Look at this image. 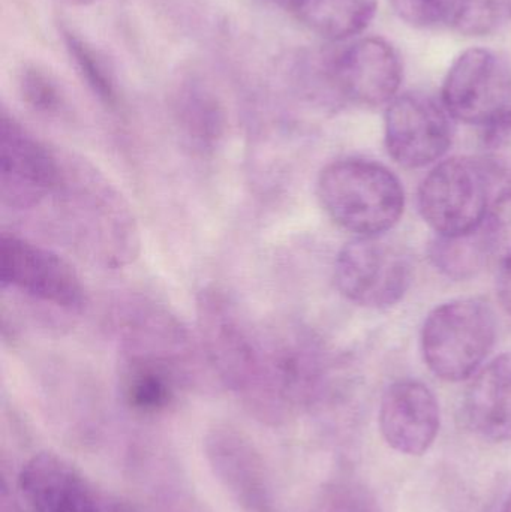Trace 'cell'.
Segmentation results:
<instances>
[{"mask_svg": "<svg viewBox=\"0 0 511 512\" xmlns=\"http://www.w3.org/2000/svg\"><path fill=\"white\" fill-rule=\"evenodd\" d=\"M177 355L144 348H123L120 393L126 406L140 415H158L176 402L180 388Z\"/></svg>", "mask_w": 511, "mask_h": 512, "instance_id": "cell-13", "label": "cell"}, {"mask_svg": "<svg viewBox=\"0 0 511 512\" xmlns=\"http://www.w3.org/2000/svg\"><path fill=\"white\" fill-rule=\"evenodd\" d=\"M441 104L459 122L488 125L510 110L509 63L489 48L462 51L444 78Z\"/></svg>", "mask_w": 511, "mask_h": 512, "instance_id": "cell-7", "label": "cell"}, {"mask_svg": "<svg viewBox=\"0 0 511 512\" xmlns=\"http://www.w3.org/2000/svg\"><path fill=\"white\" fill-rule=\"evenodd\" d=\"M483 152L489 170L511 183V108L486 125Z\"/></svg>", "mask_w": 511, "mask_h": 512, "instance_id": "cell-23", "label": "cell"}, {"mask_svg": "<svg viewBox=\"0 0 511 512\" xmlns=\"http://www.w3.org/2000/svg\"><path fill=\"white\" fill-rule=\"evenodd\" d=\"M438 27L480 38L494 33L506 11L503 0H437Z\"/></svg>", "mask_w": 511, "mask_h": 512, "instance_id": "cell-17", "label": "cell"}, {"mask_svg": "<svg viewBox=\"0 0 511 512\" xmlns=\"http://www.w3.org/2000/svg\"><path fill=\"white\" fill-rule=\"evenodd\" d=\"M404 80L401 54L387 39H354L326 65V83L333 95L363 107L389 105Z\"/></svg>", "mask_w": 511, "mask_h": 512, "instance_id": "cell-9", "label": "cell"}, {"mask_svg": "<svg viewBox=\"0 0 511 512\" xmlns=\"http://www.w3.org/2000/svg\"><path fill=\"white\" fill-rule=\"evenodd\" d=\"M20 90L23 101L36 113L54 116L65 107L62 90L56 81L41 69H24L20 78Z\"/></svg>", "mask_w": 511, "mask_h": 512, "instance_id": "cell-22", "label": "cell"}, {"mask_svg": "<svg viewBox=\"0 0 511 512\" xmlns=\"http://www.w3.org/2000/svg\"><path fill=\"white\" fill-rule=\"evenodd\" d=\"M489 182L476 159L452 158L438 164L419 188V210L443 237L479 231L488 216Z\"/></svg>", "mask_w": 511, "mask_h": 512, "instance_id": "cell-4", "label": "cell"}, {"mask_svg": "<svg viewBox=\"0 0 511 512\" xmlns=\"http://www.w3.org/2000/svg\"><path fill=\"white\" fill-rule=\"evenodd\" d=\"M411 280L410 258L380 236L357 237L336 256V288L357 306L389 309L404 298Z\"/></svg>", "mask_w": 511, "mask_h": 512, "instance_id": "cell-5", "label": "cell"}, {"mask_svg": "<svg viewBox=\"0 0 511 512\" xmlns=\"http://www.w3.org/2000/svg\"><path fill=\"white\" fill-rule=\"evenodd\" d=\"M287 9L315 35L341 42L371 26L378 0H288Z\"/></svg>", "mask_w": 511, "mask_h": 512, "instance_id": "cell-16", "label": "cell"}, {"mask_svg": "<svg viewBox=\"0 0 511 512\" xmlns=\"http://www.w3.org/2000/svg\"><path fill=\"white\" fill-rule=\"evenodd\" d=\"M183 128L195 149L201 152L215 149L222 137V114L213 99L192 95L182 111Z\"/></svg>", "mask_w": 511, "mask_h": 512, "instance_id": "cell-19", "label": "cell"}, {"mask_svg": "<svg viewBox=\"0 0 511 512\" xmlns=\"http://www.w3.org/2000/svg\"><path fill=\"white\" fill-rule=\"evenodd\" d=\"M468 426L494 442L511 441V354L501 355L474 378L465 394Z\"/></svg>", "mask_w": 511, "mask_h": 512, "instance_id": "cell-14", "label": "cell"}, {"mask_svg": "<svg viewBox=\"0 0 511 512\" xmlns=\"http://www.w3.org/2000/svg\"><path fill=\"white\" fill-rule=\"evenodd\" d=\"M321 207L342 230L357 237H378L404 215L405 194L398 177L368 159L332 162L317 183Z\"/></svg>", "mask_w": 511, "mask_h": 512, "instance_id": "cell-2", "label": "cell"}, {"mask_svg": "<svg viewBox=\"0 0 511 512\" xmlns=\"http://www.w3.org/2000/svg\"><path fill=\"white\" fill-rule=\"evenodd\" d=\"M432 264L450 279L464 280L476 276L489 258L483 234L438 236L429 246Z\"/></svg>", "mask_w": 511, "mask_h": 512, "instance_id": "cell-18", "label": "cell"}, {"mask_svg": "<svg viewBox=\"0 0 511 512\" xmlns=\"http://www.w3.org/2000/svg\"><path fill=\"white\" fill-rule=\"evenodd\" d=\"M209 456L219 477L236 495L237 501L251 511L270 512L263 463L248 441L230 430L216 432L209 441Z\"/></svg>", "mask_w": 511, "mask_h": 512, "instance_id": "cell-15", "label": "cell"}, {"mask_svg": "<svg viewBox=\"0 0 511 512\" xmlns=\"http://www.w3.org/2000/svg\"><path fill=\"white\" fill-rule=\"evenodd\" d=\"M503 512H511V495L507 499L506 505H504Z\"/></svg>", "mask_w": 511, "mask_h": 512, "instance_id": "cell-28", "label": "cell"}, {"mask_svg": "<svg viewBox=\"0 0 511 512\" xmlns=\"http://www.w3.org/2000/svg\"><path fill=\"white\" fill-rule=\"evenodd\" d=\"M498 298L501 306L511 315V267L501 268L500 277H498Z\"/></svg>", "mask_w": 511, "mask_h": 512, "instance_id": "cell-25", "label": "cell"}, {"mask_svg": "<svg viewBox=\"0 0 511 512\" xmlns=\"http://www.w3.org/2000/svg\"><path fill=\"white\" fill-rule=\"evenodd\" d=\"M0 280L3 288L59 309L78 312L86 306V289L65 259L6 231L0 237Z\"/></svg>", "mask_w": 511, "mask_h": 512, "instance_id": "cell-8", "label": "cell"}, {"mask_svg": "<svg viewBox=\"0 0 511 512\" xmlns=\"http://www.w3.org/2000/svg\"><path fill=\"white\" fill-rule=\"evenodd\" d=\"M378 421L389 447L405 456H423L440 432V405L425 384L404 379L387 388Z\"/></svg>", "mask_w": 511, "mask_h": 512, "instance_id": "cell-12", "label": "cell"}, {"mask_svg": "<svg viewBox=\"0 0 511 512\" xmlns=\"http://www.w3.org/2000/svg\"><path fill=\"white\" fill-rule=\"evenodd\" d=\"M504 3V11H506V15H509L511 18V0H503Z\"/></svg>", "mask_w": 511, "mask_h": 512, "instance_id": "cell-27", "label": "cell"}, {"mask_svg": "<svg viewBox=\"0 0 511 512\" xmlns=\"http://www.w3.org/2000/svg\"><path fill=\"white\" fill-rule=\"evenodd\" d=\"M54 200L69 234L102 261L120 265L134 258L138 237L131 212L122 198L92 167L63 158V176Z\"/></svg>", "mask_w": 511, "mask_h": 512, "instance_id": "cell-1", "label": "cell"}, {"mask_svg": "<svg viewBox=\"0 0 511 512\" xmlns=\"http://www.w3.org/2000/svg\"><path fill=\"white\" fill-rule=\"evenodd\" d=\"M485 221L482 234L489 258L501 268L511 267V189L498 197Z\"/></svg>", "mask_w": 511, "mask_h": 512, "instance_id": "cell-21", "label": "cell"}, {"mask_svg": "<svg viewBox=\"0 0 511 512\" xmlns=\"http://www.w3.org/2000/svg\"><path fill=\"white\" fill-rule=\"evenodd\" d=\"M63 176V158L36 140L14 117L0 122V200L5 209L29 212L50 201Z\"/></svg>", "mask_w": 511, "mask_h": 512, "instance_id": "cell-6", "label": "cell"}, {"mask_svg": "<svg viewBox=\"0 0 511 512\" xmlns=\"http://www.w3.org/2000/svg\"><path fill=\"white\" fill-rule=\"evenodd\" d=\"M497 322L488 304L459 298L435 307L422 328V354L438 378L459 382L470 378L491 352Z\"/></svg>", "mask_w": 511, "mask_h": 512, "instance_id": "cell-3", "label": "cell"}, {"mask_svg": "<svg viewBox=\"0 0 511 512\" xmlns=\"http://www.w3.org/2000/svg\"><path fill=\"white\" fill-rule=\"evenodd\" d=\"M450 114L425 93L398 95L387 105L384 143L396 164L422 168L434 164L452 146Z\"/></svg>", "mask_w": 511, "mask_h": 512, "instance_id": "cell-10", "label": "cell"}, {"mask_svg": "<svg viewBox=\"0 0 511 512\" xmlns=\"http://www.w3.org/2000/svg\"><path fill=\"white\" fill-rule=\"evenodd\" d=\"M399 20L416 29L438 27L437 0H389Z\"/></svg>", "mask_w": 511, "mask_h": 512, "instance_id": "cell-24", "label": "cell"}, {"mask_svg": "<svg viewBox=\"0 0 511 512\" xmlns=\"http://www.w3.org/2000/svg\"><path fill=\"white\" fill-rule=\"evenodd\" d=\"M66 45L69 53L74 57L87 84L92 87L93 92L102 99L107 105H116L117 92L114 86L113 75L108 71L107 65L99 59L98 53H95L90 45H87L83 39L75 36L74 33L66 32Z\"/></svg>", "mask_w": 511, "mask_h": 512, "instance_id": "cell-20", "label": "cell"}, {"mask_svg": "<svg viewBox=\"0 0 511 512\" xmlns=\"http://www.w3.org/2000/svg\"><path fill=\"white\" fill-rule=\"evenodd\" d=\"M60 2L66 3V5L84 6L90 5V3L96 2V0H60Z\"/></svg>", "mask_w": 511, "mask_h": 512, "instance_id": "cell-26", "label": "cell"}, {"mask_svg": "<svg viewBox=\"0 0 511 512\" xmlns=\"http://www.w3.org/2000/svg\"><path fill=\"white\" fill-rule=\"evenodd\" d=\"M21 495L33 512H126L83 472L53 453H39L21 468Z\"/></svg>", "mask_w": 511, "mask_h": 512, "instance_id": "cell-11", "label": "cell"}, {"mask_svg": "<svg viewBox=\"0 0 511 512\" xmlns=\"http://www.w3.org/2000/svg\"><path fill=\"white\" fill-rule=\"evenodd\" d=\"M270 2L278 3V5L284 6V8H287L288 0H270Z\"/></svg>", "mask_w": 511, "mask_h": 512, "instance_id": "cell-29", "label": "cell"}]
</instances>
